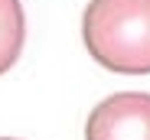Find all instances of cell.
I'll use <instances>...</instances> for the list:
<instances>
[{
  "mask_svg": "<svg viewBox=\"0 0 150 140\" xmlns=\"http://www.w3.org/2000/svg\"><path fill=\"white\" fill-rule=\"evenodd\" d=\"M88 56L114 75H150V0H91L82 16Z\"/></svg>",
  "mask_w": 150,
  "mask_h": 140,
  "instance_id": "6da1fadb",
  "label": "cell"
},
{
  "mask_svg": "<svg viewBox=\"0 0 150 140\" xmlns=\"http://www.w3.org/2000/svg\"><path fill=\"white\" fill-rule=\"evenodd\" d=\"M26 42V13L20 0H0V75L16 65Z\"/></svg>",
  "mask_w": 150,
  "mask_h": 140,
  "instance_id": "3957f363",
  "label": "cell"
},
{
  "mask_svg": "<svg viewBox=\"0 0 150 140\" xmlns=\"http://www.w3.org/2000/svg\"><path fill=\"white\" fill-rule=\"evenodd\" d=\"M85 140H150V95L117 91L95 104L85 124Z\"/></svg>",
  "mask_w": 150,
  "mask_h": 140,
  "instance_id": "7a4b0ae2",
  "label": "cell"
},
{
  "mask_svg": "<svg viewBox=\"0 0 150 140\" xmlns=\"http://www.w3.org/2000/svg\"><path fill=\"white\" fill-rule=\"evenodd\" d=\"M0 140H4V137H0Z\"/></svg>",
  "mask_w": 150,
  "mask_h": 140,
  "instance_id": "277c9868",
  "label": "cell"
}]
</instances>
